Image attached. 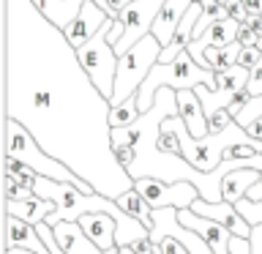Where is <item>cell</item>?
Returning <instances> with one entry per match:
<instances>
[{
    "mask_svg": "<svg viewBox=\"0 0 262 254\" xmlns=\"http://www.w3.org/2000/svg\"><path fill=\"white\" fill-rule=\"evenodd\" d=\"M3 22L6 115L98 194L118 200L134 188L115 153L112 101L90 79L77 47L33 0H6Z\"/></svg>",
    "mask_w": 262,
    "mask_h": 254,
    "instance_id": "cell-1",
    "label": "cell"
},
{
    "mask_svg": "<svg viewBox=\"0 0 262 254\" xmlns=\"http://www.w3.org/2000/svg\"><path fill=\"white\" fill-rule=\"evenodd\" d=\"M6 153H11V156H16L19 161L30 164V167L36 170L38 175H44V178L74 183V186H79L82 192H88V194L96 192V188L90 186L85 178H79L77 172L69 167V164H63L60 159H55L52 153H47L44 147L36 142V137H33L19 120L8 118V115H6Z\"/></svg>",
    "mask_w": 262,
    "mask_h": 254,
    "instance_id": "cell-2",
    "label": "cell"
},
{
    "mask_svg": "<svg viewBox=\"0 0 262 254\" xmlns=\"http://www.w3.org/2000/svg\"><path fill=\"white\" fill-rule=\"evenodd\" d=\"M216 85V69H202L200 63L191 57L188 49H183L172 63H156L150 74H147V79L142 82V88L137 90V101H139V110L147 112L156 101V90L169 85V88H196V85Z\"/></svg>",
    "mask_w": 262,
    "mask_h": 254,
    "instance_id": "cell-3",
    "label": "cell"
},
{
    "mask_svg": "<svg viewBox=\"0 0 262 254\" xmlns=\"http://www.w3.org/2000/svg\"><path fill=\"white\" fill-rule=\"evenodd\" d=\"M161 49H164L161 41L156 38L153 33H147V36H142L134 47L128 49V52L120 55V60H118V74H115L112 104H120L123 98L134 96L137 90L142 88V82L147 79L150 69H153L156 63H159Z\"/></svg>",
    "mask_w": 262,
    "mask_h": 254,
    "instance_id": "cell-4",
    "label": "cell"
},
{
    "mask_svg": "<svg viewBox=\"0 0 262 254\" xmlns=\"http://www.w3.org/2000/svg\"><path fill=\"white\" fill-rule=\"evenodd\" d=\"M110 28H112V19H106L98 33L93 38H88L85 44L77 49L82 66L85 71L90 74V79L96 82V88L112 101V93H115V74H118V60L120 55L115 52V44L110 41Z\"/></svg>",
    "mask_w": 262,
    "mask_h": 254,
    "instance_id": "cell-5",
    "label": "cell"
},
{
    "mask_svg": "<svg viewBox=\"0 0 262 254\" xmlns=\"http://www.w3.org/2000/svg\"><path fill=\"white\" fill-rule=\"evenodd\" d=\"M164 3H167V0H131L128 6H123L118 19L123 22L126 30H123L120 41L115 44V52L118 55L128 52L139 38L147 36V33L153 30V22H156V16H159Z\"/></svg>",
    "mask_w": 262,
    "mask_h": 254,
    "instance_id": "cell-6",
    "label": "cell"
},
{
    "mask_svg": "<svg viewBox=\"0 0 262 254\" xmlns=\"http://www.w3.org/2000/svg\"><path fill=\"white\" fill-rule=\"evenodd\" d=\"M134 188L145 197L153 208H167V205H175V208H188L196 197H200V188H196L191 180H161V178H137Z\"/></svg>",
    "mask_w": 262,
    "mask_h": 254,
    "instance_id": "cell-7",
    "label": "cell"
},
{
    "mask_svg": "<svg viewBox=\"0 0 262 254\" xmlns=\"http://www.w3.org/2000/svg\"><path fill=\"white\" fill-rule=\"evenodd\" d=\"M194 213H200V216H210V219H216L221 221L232 235H241V238H251V221L243 216L241 210H237V205L235 202H227V200H221V202H208V200H202V197H196V200L188 205Z\"/></svg>",
    "mask_w": 262,
    "mask_h": 254,
    "instance_id": "cell-8",
    "label": "cell"
},
{
    "mask_svg": "<svg viewBox=\"0 0 262 254\" xmlns=\"http://www.w3.org/2000/svg\"><path fill=\"white\" fill-rule=\"evenodd\" d=\"M106 19H112V16L106 14L101 6L93 3V0H85V3H82V8H79V14L74 16L69 25H66L63 33H66V38H69L71 44L79 49L88 38H93V36H96L98 28H101Z\"/></svg>",
    "mask_w": 262,
    "mask_h": 254,
    "instance_id": "cell-9",
    "label": "cell"
},
{
    "mask_svg": "<svg viewBox=\"0 0 262 254\" xmlns=\"http://www.w3.org/2000/svg\"><path fill=\"white\" fill-rule=\"evenodd\" d=\"M8 246H16V249H30L38 254H49L44 238H41L38 227L28 219L19 216H8L6 213V249Z\"/></svg>",
    "mask_w": 262,
    "mask_h": 254,
    "instance_id": "cell-10",
    "label": "cell"
},
{
    "mask_svg": "<svg viewBox=\"0 0 262 254\" xmlns=\"http://www.w3.org/2000/svg\"><path fill=\"white\" fill-rule=\"evenodd\" d=\"M52 229L66 254H104V249L85 232V227L79 221H60Z\"/></svg>",
    "mask_w": 262,
    "mask_h": 254,
    "instance_id": "cell-11",
    "label": "cell"
},
{
    "mask_svg": "<svg viewBox=\"0 0 262 254\" xmlns=\"http://www.w3.org/2000/svg\"><path fill=\"white\" fill-rule=\"evenodd\" d=\"M82 227H85V232L93 238V241L101 246V249H110V246H118V227L120 221L118 216H112L110 210H90L85 216L77 219Z\"/></svg>",
    "mask_w": 262,
    "mask_h": 254,
    "instance_id": "cell-12",
    "label": "cell"
},
{
    "mask_svg": "<svg viewBox=\"0 0 262 254\" xmlns=\"http://www.w3.org/2000/svg\"><path fill=\"white\" fill-rule=\"evenodd\" d=\"M178 107H180V118H183L186 129L191 131V137L200 139L205 134H210L208 115H205V107H202L194 88H180L178 90Z\"/></svg>",
    "mask_w": 262,
    "mask_h": 254,
    "instance_id": "cell-13",
    "label": "cell"
},
{
    "mask_svg": "<svg viewBox=\"0 0 262 254\" xmlns=\"http://www.w3.org/2000/svg\"><path fill=\"white\" fill-rule=\"evenodd\" d=\"M191 3H194V0H167V3L161 6V11H159V16H156L150 33L161 41L164 47L172 41L175 28L180 25V19L186 16V11H188V6H191Z\"/></svg>",
    "mask_w": 262,
    "mask_h": 254,
    "instance_id": "cell-14",
    "label": "cell"
},
{
    "mask_svg": "<svg viewBox=\"0 0 262 254\" xmlns=\"http://www.w3.org/2000/svg\"><path fill=\"white\" fill-rule=\"evenodd\" d=\"M52 210H55V202L44 200L41 194L25 197V200H6V213H8V216L28 219V221H33V224H41V221H44Z\"/></svg>",
    "mask_w": 262,
    "mask_h": 254,
    "instance_id": "cell-15",
    "label": "cell"
},
{
    "mask_svg": "<svg viewBox=\"0 0 262 254\" xmlns=\"http://www.w3.org/2000/svg\"><path fill=\"white\" fill-rule=\"evenodd\" d=\"M259 172L262 170H257V167H241V170L227 172L224 180H221V194H224V200L227 202H237L241 197H246V192L257 183Z\"/></svg>",
    "mask_w": 262,
    "mask_h": 254,
    "instance_id": "cell-16",
    "label": "cell"
},
{
    "mask_svg": "<svg viewBox=\"0 0 262 254\" xmlns=\"http://www.w3.org/2000/svg\"><path fill=\"white\" fill-rule=\"evenodd\" d=\"M33 3L38 6V11L47 16L52 25H57V28H66L74 16L79 14V8L85 0H33Z\"/></svg>",
    "mask_w": 262,
    "mask_h": 254,
    "instance_id": "cell-17",
    "label": "cell"
},
{
    "mask_svg": "<svg viewBox=\"0 0 262 254\" xmlns=\"http://www.w3.org/2000/svg\"><path fill=\"white\" fill-rule=\"evenodd\" d=\"M118 205H120L126 213H131L134 219H139L147 229H153V205L147 202L145 197L137 192V188H128L126 194H120V197H118Z\"/></svg>",
    "mask_w": 262,
    "mask_h": 254,
    "instance_id": "cell-18",
    "label": "cell"
},
{
    "mask_svg": "<svg viewBox=\"0 0 262 254\" xmlns=\"http://www.w3.org/2000/svg\"><path fill=\"white\" fill-rule=\"evenodd\" d=\"M241 41H232V44H224V47H208L205 49V63L208 69H229V66L237 63V52H241Z\"/></svg>",
    "mask_w": 262,
    "mask_h": 254,
    "instance_id": "cell-19",
    "label": "cell"
},
{
    "mask_svg": "<svg viewBox=\"0 0 262 254\" xmlns=\"http://www.w3.org/2000/svg\"><path fill=\"white\" fill-rule=\"evenodd\" d=\"M139 115H142V110H139V101H137V93L123 98L120 104H112L110 110V123L112 129H120V126H128V123H134Z\"/></svg>",
    "mask_w": 262,
    "mask_h": 254,
    "instance_id": "cell-20",
    "label": "cell"
},
{
    "mask_svg": "<svg viewBox=\"0 0 262 254\" xmlns=\"http://www.w3.org/2000/svg\"><path fill=\"white\" fill-rule=\"evenodd\" d=\"M196 90V96H200V101H202V107H205V115H213L216 110H229V104H232V93H221V90H216V88H210V85H196L194 88Z\"/></svg>",
    "mask_w": 262,
    "mask_h": 254,
    "instance_id": "cell-21",
    "label": "cell"
},
{
    "mask_svg": "<svg viewBox=\"0 0 262 254\" xmlns=\"http://www.w3.org/2000/svg\"><path fill=\"white\" fill-rule=\"evenodd\" d=\"M224 16H229L227 6H221L219 0H202V14H200V19H196V25H194V38H200L213 22L224 19ZM194 38H191V41H194Z\"/></svg>",
    "mask_w": 262,
    "mask_h": 254,
    "instance_id": "cell-22",
    "label": "cell"
},
{
    "mask_svg": "<svg viewBox=\"0 0 262 254\" xmlns=\"http://www.w3.org/2000/svg\"><path fill=\"white\" fill-rule=\"evenodd\" d=\"M3 192H6V200H25V197H33V194H36L30 186H25L16 175H11V172H6Z\"/></svg>",
    "mask_w": 262,
    "mask_h": 254,
    "instance_id": "cell-23",
    "label": "cell"
},
{
    "mask_svg": "<svg viewBox=\"0 0 262 254\" xmlns=\"http://www.w3.org/2000/svg\"><path fill=\"white\" fill-rule=\"evenodd\" d=\"M259 115H262V96H251L249 104L235 115V120L241 123V126H246V123H251L254 118H259Z\"/></svg>",
    "mask_w": 262,
    "mask_h": 254,
    "instance_id": "cell-24",
    "label": "cell"
},
{
    "mask_svg": "<svg viewBox=\"0 0 262 254\" xmlns=\"http://www.w3.org/2000/svg\"><path fill=\"white\" fill-rule=\"evenodd\" d=\"M235 205H237V210H241L243 216L251 221V224H257V221H262V202H257V200H249V197H241V200H237Z\"/></svg>",
    "mask_w": 262,
    "mask_h": 254,
    "instance_id": "cell-25",
    "label": "cell"
},
{
    "mask_svg": "<svg viewBox=\"0 0 262 254\" xmlns=\"http://www.w3.org/2000/svg\"><path fill=\"white\" fill-rule=\"evenodd\" d=\"M36 227H38L41 238H44V243H47L49 254H66V251H63V246L57 243V238H55V229H52V224H47V221H41V224H36Z\"/></svg>",
    "mask_w": 262,
    "mask_h": 254,
    "instance_id": "cell-26",
    "label": "cell"
},
{
    "mask_svg": "<svg viewBox=\"0 0 262 254\" xmlns=\"http://www.w3.org/2000/svg\"><path fill=\"white\" fill-rule=\"evenodd\" d=\"M229 123H235V118H232V112L227 110H216L213 115H208V126H210V131H224Z\"/></svg>",
    "mask_w": 262,
    "mask_h": 254,
    "instance_id": "cell-27",
    "label": "cell"
},
{
    "mask_svg": "<svg viewBox=\"0 0 262 254\" xmlns=\"http://www.w3.org/2000/svg\"><path fill=\"white\" fill-rule=\"evenodd\" d=\"M262 60V49L259 47H241V52H237V63L246 66V69H254Z\"/></svg>",
    "mask_w": 262,
    "mask_h": 254,
    "instance_id": "cell-28",
    "label": "cell"
},
{
    "mask_svg": "<svg viewBox=\"0 0 262 254\" xmlns=\"http://www.w3.org/2000/svg\"><path fill=\"white\" fill-rule=\"evenodd\" d=\"M159 249H161V254H191L183 243L178 241V238H172V235L161 238V241H159Z\"/></svg>",
    "mask_w": 262,
    "mask_h": 254,
    "instance_id": "cell-29",
    "label": "cell"
},
{
    "mask_svg": "<svg viewBox=\"0 0 262 254\" xmlns=\"http://www.w3.org/2000/svg\"><path fill=\"white\" fill-rule=\"evenodd\" d=\"M257 38H259V33L254 30L249 22H241V28H237V41H241L243 47H257Z\"/></svg>",
    "mask_w": 262,
    "mask_h": 254,
    "instance_id": "cell-30",
    "label": "cell"
},
{
    "mask_svg": "<svg viewBox=\"0 0 262 254\" xmlns=\"http://www.w3.org/2000/svg\"><path fill=\"white\" fill-rule=\"evenodd\" d=\"M246 88H249L251 96H262V60L249 71V85H246Z\"/></svg>",
    "mask_w": 262,
    "mask_h": 254,
    "instance_id": "cell-31",
    "label": "cell"
},
{
    "mask_svg": "<svg viewBox=\"0 0 262 254\" xmlns=\"http://www.w3.org/2000/svg\"><path fill=\"white\" fill-rule=\"evenodd\" d=\"M227 11H229V16H232V19H237V22H246L249 19V8H246V3L243 0H229L227 3Z\"/></svg>",
    "mask_w": 262,
    "mask_h": 254,
    "instance_id": "cell-32",
    "label": "cell"
},
{
    "mask_svg": "<svg viewBox=\"0 0 262 254\" xmlns=\"http://www.w3.org/2000/svg\"><path fill=\"white\" fill-rule=\"evenodd\" d=\"M246 131H249V134L251 137H257V139H262V115H259V118H254L251 123H246V126H243Z\"/></svg>",
    "mask_w": 262,
    "mask_h": 254,
    "instance_id": "cell-33",
    "label": "cell"
},
{
    "mask_svg": "<svg viewBox=\"0 0 262 254\" xmlns=\"http://www.w3.org/2000/svg\"><path fill=\"white\" fill-rule=\"evenodd\" d=\"M246 197L249 200H257V202H262V172H259V178H257V183H254L249 192H246Z\"/></svg>",
    "mask_w": 262,
    "mask_h": 254,
    "instance_id": "cell-34",
    "label": "cell"
},
{
    "mask_svg": "<svg viewBox=\"0 0 262 254\" xmlns=\"http://www.w3.org/2000/svg\"><path fill=\"white\" fill-rule=\"evenodd\" d=\"M106 3H110V16H112V19H118L120 8H123V6H128L131 0H106Z\"/></svg>",
    "mask_w": 262,
    "mask_h": 254,
    "instance_id": "cell-35",
    "label": "cell"
},
{
    "mask_svg": "<svg viewBox=\"0 0 262 254\" xmlns=\"http://www.w3.org/2000/svg\"><path fill=\"white\" fill-rule=\"evenodd\" d=\"M243 3L251 14H262V0H243Z\"/></svg>",
    "mask_w": 262,
    "mask_h": 254,
    "instance_id": "cell-36",
    "label": "cell"
},
{
    "mask_svg": "<svg viewBox=\"0 0 262 254\" xmlns=\"http://www.w3.org/2000/svg\"><path fill=\"white\" fill-rule=\"evenodd\" d=\"M6 254H38V251H30V249H16V246H8Z\"/></svg>",
    "mask_w": 262,
    "mask_h": 254,
    "instance_id": "cell-37",
    "label": "cell"
},
{
    "mask_svg": "<svg viewBox=\"0 0 262 254\" xmlns=\"http://www.w3.org/2000/svg\"><path fill=\"white\" fill-rule=\"evenodd\" d=\"M104 254H120V246H110V249H104Z\"/></svg>",
    "mask_w": 262,
    "mask_h": 254,
    "instance_id": "cell-38",
    "label": "cell"
},
{
    "mask_svg": "<svg viewBox=\"0 0 262 254\" xmlns=\"http://www.w3.org/2000/svg\"><path fill=\"white\" fill-rule=\"evenodd\" d=\"M93 3H98V6H101L106 14H110V3H106V0H93Z\"/></svg>",
    "mask_w": 262,
    "mask_h": 254,
    "instance_id": "cell-39",
    "label": "cell"
},
{
    "mask_svg": "<svg viewBox=\"0 0 262 254\" xmlns=\"http://www.w3.org/2000/svg\"><path fill=\"white\" fill-rule=\"evenodd\" d=\"M257 47L262 49V33H259V38H257Z\"/></svg>",
    "mask_w": 262,
    "mask_h": 254,
    "instance_id": "cell-40",
    "label": "cell"
},
{
    "mask_svg": "<svg viewBox=\"0 0 262 254\" xmlns=\"http://www.w3.org/2000/svg\"><path fill=\"white\" fill-rule=\"evenodd\" d=\"M219 3H221V6H227V3H229V0H219Z\"/></svg>",
    "mask_w": 262,
    "mask_h": 254,
    "instance_id": "cell-41",
    "label": "cell"
},
{
    "mask_svg": "<svg viewBox=\"0 0 262 254\" xmlns=\"http://www.w3.org/2000/svg\"><path fill=\"white\" fill-rule=\"evenodd\" d=\"M194 3H202V0H194Z\"/></svg>",
    "mask_w": 262,
    "mask_h": 254,
    "instance_id": "cell-42",
    "label": "cell"
},
{
    "mask_svg": "<svg viewBox=\"0 0 262 254\" xmlns=\"http://www.w3.org/2000/svg\"><path fill=\"white\" fill-rule=\"evenodd\" d=\"M156 254H161V249H159V251H156Z\"/></svg>",
    "mask_w": 262,
    "mask_h": 254,
    "instance_id": "cell-43",
    "label": "cell"
}]
</instances>
